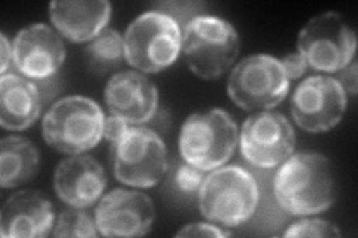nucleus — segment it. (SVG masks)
<instances>
[{
  "label": "nucleus",
  "instance_id": "f257e3e1",
  "mask_svg": "<svg viewBox=\"0 0 358 238\" xmlns=\"http://www.w3.org/2000/svg\"><path fill=\"white\" fill-rule=\"evenodd\" d=\"M276 202L291 216H310L329 210L336 200L331 161L318 152H297L278 167L273 179Z\"/></svg>",
  "mask_w": 358,
  "mask_h": 238
},
{
  "label": "nucleus",
  "instance_id": "f03ea898",
  "mask_svg": "<svg viewBox=\"0 0 358 238\" xmlns=\"http://www.w3.org/2000/svg\"><path fill=\"white\" fill-rule=\"evenodd\" d=\"M197 195L200 213L206 221L224 228H236L254 216L260 191L248 170L226 164L212 170Z\"/></svg>",
  "mask_w": 358,
  "mask_h": 238
},
{
  "label": "nucleus",
  "instance_id": "7ed1b4c3",
  "mask_svg": "<svg viewBox=\"0 0 358 238\" xmlns=\"http://www.w3.org/2000/svg\"><path fill=\"white\" fill-rule=\"evenodd\" d=\"M188 69L196 76L218 79L236 63L241 38L230 21L200 14L182 27V48Z\"/></svg>",
  "mask_w": 358,
  "mask_h": 238
},
{
  "label": "nucleus",
  "instance_id": "20e7f679",
  "mask_svg": "<svg viewBox=\"0 0 358 238\" xmlns=\"http://www.w3.org/2000/svg\"><path fill=\"white\" fill-rule=\"evenodd\" d=\"M105 119L102 107L93 98L80 94L63 97L43 115V140L62 154L88 152L103 139Z\"/></svg>",
  "mask_w": 358,
  "mask_h": 238
},
{
  "label": "nucleus",
  "instance_id": "39448f33",
  "mask_svg": "<svg viewBox=\"0 0 358 238\" xmlns=\"http://www.w3.org/2000/svg\"><path fill=\"white\" fill-rule=\"evenodd\" d=\"M238 144V124L224 109L192 113L184 121L178 139L182 160L203 172L226 165Z\"/></svg>",
  "mask_w": 358,
  "mask_h": 238
},
{
  "label": "nucleus",
  "instance_id": "423d86ee",
  "mask_svg": "<svg viewBox=\"0 0 358 238\" xmlns=\"http://www.w3.org/2000/svg\"><path fill=\"white\" fill-rule=\"evenodd\" d=\"M182 48V29L160 9L145 10L124 33L126 61L138 72L159 73L172 66Z\"/></svg>",
  "mask_w": 358,
  "mask_h": 238
},
{
  "label": "nucleus",
  "instance_id": "0eeeda50",
  "mask_svg": "<svg viewBox=\"0 0 358 238\" xmlns=\"http://www.w3.org/2000/svg\"><path fill=\"white\" fill-rule=\"evenodd\" d=\"M289 82L281 60L268 54H254L233 67L227 93L233 103L246 112L271 110L285 100Z\"/></svg>",
  "mask_w": 358,
  "mask_h": 238
},
{
  "label": "nucleus",
  "instance_id": "6e6552de",
  "mask_svg": "<svg viewBox=\"0 0 358 238\" xmlns=\"http://www.w3.org/2000/svg\"><path fill=\"white\" fill-rule=\"evenodd\" d=\"M114 176L130 188H152L169 172V156L163 139L154 130L131 126L112 144Z\"/></svg>",
  "mask_w": 358,
  "mask_h": 238
},
{
  "label": "nucleus",
  "instance_id": "1a4fd4ad",
  "mask_svg": "<svg viewBox=\"0 0 358 238\" xmlns=\"http://www.w3.org/2000/svg\"><path fill=\"white\" fill-rule=\"evenodd\" d=\"M355 30L333 10L312 17L297 38V52L317 72H341L355 60Z\"/></svg>",
  "mask_w": 358,
  "mask_h": 238
},
{
  "label": "nucleus",
  "instance_id": "9d476101",
  "mask_svg": "<svg viewBox=\"0 0 358 238\" xmlns=\"http://www.w3.org/2000/svg\"><path fill=\"white\" fill-rule=\"evenodd\" d=\"M239 146L246 163L271 170L294 154L296 131L282 113L272 109L254 112L242 124Z\"/></svg>",
  "mask_w": 358,
  "mask_h": 238
},
{
  "label": "nucleus",
  "instance_id": "9b49d317",
  "mask_svg": "<svg viewBox=\"0 0 358 238\" xmlns=\"http://www.w3.org/2000/svg\"><path fill=\"white\" fill-rule=\"evenodd\" d=\"M348 97L336 76L312 75L301 81L289 101L291 117L306 133L318 134L334 128L342 121Z\"/></svg>",
  "mask_w": 358,
  "mask_h": 238
},
{
  "label": "nucleus",
  "instance_id": "f8f14e48",
  "mask_svg": "<svg viewBox=\"0 0 358 238\" xmlns=\"http://www.w3.org/2000/svg\"><path fill=\"white\" fill-rule=\"evenodd\" d=\"M94 219L103 237H142L152 230L155 207L142 191L115 188L99 200Z\"/></svg>",
  "mask_w": 358,
  "mask_h": 238
},
{
  "label": "nucleus",
  "instance_id": "ddd939ff",
  "mask_svg": "<svg viewBox=\"0 0 358 238\" xmlns=\"http://www.w3.org/2000/svg\"><path fill=\"white\" fill-rule=\"evenodd\" d=\"M15 69L31 81L57 75L66 60V45L57 30L45 22L21 29L13 42Z\"/></svg>",
  "mask_w": 358,
  "mask_h": 238
},
{
  "label": "nucleus",
  "instance_id": "4468645a",
  "mask_svg": "<svg viewBox=\"0 0 358 238\" xmlns=\"http://www.w3.org/2000/svg\"><path fill=\"white\" fill-rule=\"evenodd\" d=\"M103 94L110 115L124 119L131 126L150 122L159 109V89L138 70L112 75Z\"/></svg>",
  "mask_w": 358,
  "mask_h": 238
},
{
  "label": "nucleus",
  "instance_id": "2eb2a0df",
  "mask_svg": "<svg viewBox=\"0 0 358 238\" xmlns=\"http://www.w3.org/2000/svg\"><path fill=\"white\" fill-rule=\"evenodd\" d=\"M103 165L90 155H72L62 160L54 172V191L66 206L88 209L102 198L106 188Z\"/></svg>",
  "mask_w": 358,
  "mask_h": 238
},
{
  "label": "nucleus",
  "instance_id": "dca6fc26",
  "mask_svg": "<svg viewBox=\"0 0 358 238\" xmlns=\"http://www.w3.org/2000/svg\"><path fill=\"white\" fill-rule=\"evenodd\" d=\"M54 223L52 202L35 189L14 192L0 210V235L3 238L48 237L52 234Z\"/></svg>",
  "mask_w": 358,
  "mask_h": 238
},
{
  "label": "nucleus",
  "instance_id": "f3484780",
  "mask_svg": "<svg viewBox=\"0 0 358 238\" xmlns=\"http://www.w3.org/2000/svg\"><path fill=\"white\" fill-rule=\"evenodd\" d=\"M112 5L108 0H55L50 3V18L55 30L75 43L93 40L109 27Z\"/></svg>",
  "mask_w": 358,
  "mask_h": 238
},
{
  "label": "nucleus",
  "instance_id": "a211bd4d",
  "mask_svg": "<svg viewBox=\"0 0 358 238\" xmlns=\"http://www.w3.org/2000/svg\"><path fill=\"white\" fill-rule=\"evenodd\" d=\"M43 109L39 88L31 79L6 73L0 77V126L9 131H22L38 121Z\"/></svg>",
  "mask_w": 358,
  "mask_h": 238
},
{
  "label": "nucleus",
  "instance_id": "6ab92c4d",
  "mask_svg": "<svg viewBox=\"0 0 358 238\" xmlns=\"http://www.w3.org/2000/svg\"><path fill=\"white\" fill-rule=\"evenodd\" d=\"M41 152L24 135H6L0 140V186L24 185L39 173Z\"/></svg>",
  "mask_w": 358,
  "mask_h": 238
},
{
  "label": "nucleus",
  "instance_id": "aec40b11",
  "mask_svg": "<svg viewBox=\"0 0 358 238\" xmlns=\"http://www.w3.org/2000/svg\"><path fill=\"white\" fill-rule=\"evenodd\" d=\"M84 57L90 72L96 75H108L117 70L126 60L124 35L114 27H106L88 42L84 48Z\"/></svg>",
  "mask_w": 358,
  "mask_h": 238
},
{
  "label": "nucleus",
  "instance_id": "412c9836",
  "mask_svg": "<svg viewBox=\"0 0 358 238\" xmlns=\"http://www.w3.org/2000/svg\"><path fill=\"white\" fill-rule=\"evenodd\" d=\"M52 237H99L96 219L84 210L71 207L63 210L54 223Z\"/></svg>",
  "mask_w": 358,
  "mask_h": 238
},
{
  "label": "nucleus",
  "instance_id": "4be33fe9",
  "mask_svg": "<svg viewBox=\"0 0 358 238\" xmlns=\"http://www.w3.org/2000/svg\"><path fill=\"white\" fill-rule=\"evenodd\" d=\"M284 237H299V238H310V237H317V238H339L342 237V231L339 230V226L329 222L326 219H320V218H305L299 219L297 222L291 223L288 228L282 234Z\"/></svg>",
  "mask_w": 358,
  "mask_h": 238
},
{
  "label": "nucleus",
  "instance_id": "5701e85b",
  "mask_svg": "<svg viewBox=\"0 0 358 238\" xmlns=\"http://www.w3.org/2000/svg\"><path fill=\"white\" fill-rule=\"evenodd\" d=\"M205 173L206 172H203V170L184 161L175 170L173 184L179 191L184 192V194H196L206 177Z\"/></svg>",
  "mask_w": 358,
  "mask_h": 238
},
{
  "label": "nucleus",
  "instance_id": "b1692460",
  "mask_svg": "<svg viewBox=\"0 0 358 238\" xmlns=\"http://www.w3.org/2000/svg\"><path fill=\"white\" fill-rule=\"evenodd\" d=\"M233 232L229 228H224L212 222H196L187 223L179 230L175 237H210V238H224L231 237Z\"/></svg>",
  "mask_w": 358,
  "mask_h": 238
},
{
  "label": "nucleus",
  "instance_id": "393cba45",
  "mask_svg": "<svg viewBox=\"0 0 358 238\" xmlns=\"http://www.w3.org/2000/svg\"><path fill=\"white\" fill-rule=\"evenodd\" d=\"M279 60H281V63L284 66V70H285L289 81H296V79L301 77L306 73L308 63L299 52H291Z\"/></svg>",
  "mask_w": 358,
  "mask_h": 238
},
{
  "label": "nucleus",
  "instance_id": "a878e982",
  "mask_svg": "<svg viewBox=\"0 0 358 238\" xmlns=\"http://www.w3.org/2000/svg\"><path fill=\"white\" fill-rule=\"evenodd\" d=\"M339 84L342 85V88L345 89L346 96H357V89H358V66L357 61L352 60L348 66L343 67V69L339 72L338 77Z\"/></svg>",
  "mask_w": 358,
  "mask_h": 238
},
{
  "label": "nucleus",
  "instance_id": "bb28decb",
  "mask_svg": "<svg viewBox=\"0 0 358 238\" xmlns=\"http://www.w3.org/2000/svg\"><path fill=\"white\" fill-rule=\"evenodd\" d=\"M130 128V124L126 122L124 119H121L118 117L109 115L105 119V133L103 137L114 144L115 142H118L122 135L126 134V131Z\"/></svg>",
  "mask_w": 358,
  "mask_h": 238
},
{
  "label": "nucleus",
  "instance_id": "cd10ccee",
  "mask_svg": "<svg viewBox=\"0 0 358 238\" xmlns=\"http://www.w3.org/2000/svg\"><path fill=\"white\" fill-rule=\"evenodd\" d=\"M14 64V48L5 33H0V73L6 75Z\"/></svg>",
  "mask_w": 358,
  "mask_h": 238
},
{
  "label": "nucleus",
  "instance_id": "c85d7f7f",
  "mask_svg": "<svg viewBox=\"0 0 358 238\" xmlns=\"http://www.w3.org/2000/svg\"><path fill=\"white\" fill-rule=\"evenodd\" d=\"M35 82L39 88L42 100H43V106H45L47 103H50V101L54 98V96L59 91V75H54L48 79H43V81H35Z\"/></svg>",
  "mask_w": 358,
  "mask_h": 238
}]
</instances>
